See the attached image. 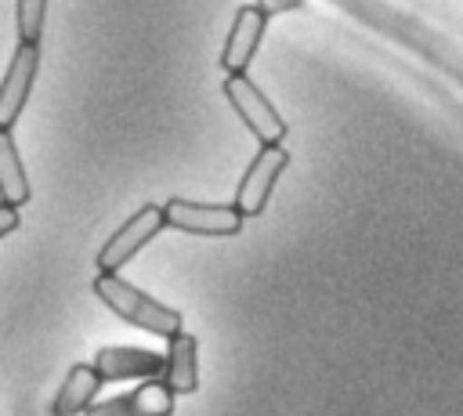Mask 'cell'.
Listing matches in <instances>:
<instances>
[{"label": "cell", "mask_w": 463, "mask_h": 416, "mask_svg": "<svg viewBox=\"0 0 463 416\" xmlns=\"http://www.w3.org/2000/svg\"><path fill=\"white\" fill-rule=\"evenodd\" d=\"M268 11L257 7V4H246L235 11L232 25H228V36H224V47H221V58H217V69L224 76H242L257 51H260V40H264V29H268Z\"/></svg>", "instance_id": "7"}, {"label": "cell", "mask_w": 463, "mask_h": 416, "mask_svg": "<svg viewBox=\"0 0 463 416\" xmlns=\"http://www.w3.org/2000/svg\"><path fill=\"white\" fill-rule=\"evenodd\" d=\"M18 224H22V217H18V206H7V203H0V239H4V235H11Z\"/></svg>", "instance_id": "16"}, {"label": "cell", "mask_w": 463, "mask_h": 416, "mask_svg": "<svg viewBox=\"0 0 463 416\" xmlns=\"http://www.w3.org/2000/svg\"><path fill=\"white\" fill-rule=\"evenodd\" d=\"M90 365L98 369V376L105 383L109 380H156L166 369V355H156L148 347H123V344H116V347H98Z\"/></svg>", "instance_id": "9"}, {"label": "cell", "mask_w": 463, "mask_h": 416, "mask_svg": "<svg viewBox=\"0 0 463 416\" xmlns=\"http://www.w3.org/2000/svg\"><path fill=\"white\" fill-rule=\"evenodd\" d=\"M329 4L340 7V11H347L351 18H358L362 25L383 33L387 40L409 47L416 58H423V61H430L434 69L449 72L456 83H463V47L452 43L449 36H441L438 29H430V25L416 22V18H409L405 11H398V7H391V4H383V0H329Z\"/></svg>", "instance_id": "1"}, {"label": "cell", "mask_w": 463, "mask_h": 416, "mask_svg": "<svg viewBox=\"0 0 463 416\" xmlns=\"http://www.w3.org/2000/svg\"><path fill=\"white\" fill-rule=\"evenodd\" d=\"M163 221L166 228L188 232V235H210V239H228L242 232V213L235 203H195V199H166L163 203Z\"/></svg>", "instance_id": "4"}, {"label": "cell", "mask_w": 463, "mask_h": 416, "mask_svg": "<svg viewBox=\"0 0 463 416\" xmlns=\"http://www.w3.org/2000/svg\"><path fill=\"white\" fill-rule=\"evenodd\" d=\"M166 369H163V383L174 391V394H192L199 387V340L181 329L177 336L166 340Z\"/></svg>", "instance_id": "11"}, {"label": "cell", "mask_w": 463, "mask_h": 416, "mask_svg": "<svg viewBox=\"0 0 463 416\" xmlns=\"http://www.w3.org/2000/svg\"><path fill=\"white\" fill-rule=\"evenodd\" d=\"M170 412H174V391L156 376V380H141L130 394L94 402L83 416H170Z\"/></svg>", "instance_id": "10"}, {"label": "cell", "mask_w": 463, "mask_h": 416, "mask_svg": "<svg viewBox=\"0 0 463 416\" xmlns=\"http://www.w3.org/2000/svg\"><path fill=\"white\" fill-rule=\"evenodd\" d=\"M94 297H101V304L109 311H116L123 322L152 333V336H177L184 329V315L177 307H166L159 304L156 297H148L145 289L130 286L127 279H119V271H98L94 279Z\"/></svg>", "instance_id": "2"}, {"label": "cell", "mask_w": 463, "mask_h": 416, "mask_svg": "<svg viewBox=\"0 0 463 416\" xmlns=\"http://www.w3.org/2000/svg\"><path fill=\"white\" fill-rule=\"evenodd\" d=\"M40 43H14V54L7 61V72L0 80V130H11L22 112H25V101H29V90L40 76Z\"/></svg>", "instance_id": "8"}, {"label": "cell", "mask_w": 463, "mask_h": 416, "mask_svg": "<svg viewBox=\"0 0 463 416\" xmlns=\"http://www.w3.org/2000/svg\"><path fill=\"white\" fill-rule=\"evenodd\" d=\"M307 0H257V7H264L271 18L275 14H289V11H300Z\"/></svg>", "instance_id": "15"}, {"label": "cell", "mask_w": 463, "mask_h": 416, "mask_svg": "<svg viewBox=\"0 0 463 416\" xmlns=\"http://www.w3.org/2000/svg\"><path fill=\"white\" fill-rule=\"evenodd\" d=\"M101 383H105V380L98 376L94 365H72V369L65 373V380H61L54 402H51V416H80V412H87V409L94 405Z\"/></svg>", "instance_id": "12"}, {"label": "cell", "mask_w": 463, "mask_h": 416, "mask_svg": "<svg viewBox=\"0 0 463 416\" xmlns=\"http://www.w3.org/2000/svg\"><path fill=\"white\" fill-rule=\"evenodd\" d=\"M29 195H33V188H29V174H25V163L18 156L14 134L0 130V203L25 206Z\"/></svg>", "instance_id": "13"}, {"label": "cell", "mask_w": 463, "mask_h": 416, "mask_svg": "<svg viewBox=\"0 0 463 416\" xmlns=\"http://www.w3.org/2000/svg\"><path fill=\"white\" fill-rule=\"evenodd\" d=\"M166 228L163 221V206L159 203H145L141 210H134L98 250V271H119L123 264H130L159 232Z\"/></svg>", "instance_id": "5"}, {"label": "cell", "mask_w": 463, "mask_h": 416, "mask_svg": "<svg viewBox=\"0 0 463 416\" xmlns=\"http://www.w3.org/2000/svg\"><path fill=\"white\" fill-rule=\"evenodd\" d=\"M47 22V0H14V33L22 43H40Z\"/></svg>", "instance_id": "14"}, {"label": "cell", "mask_w": 463, "mask_h": 416, "mask_svg": "<svg viewBox=\"0 0 463 416\" xmlns=\"http://www.w3.org/2000/svg\"><path fill=\"white\" fill-rule=\"evenodd\" d=\"M221 90H224L232 112L246 123V130H250L260 145H282V137H286L289 127H286L282 112L275 109V101L250 80V72H242V76H224Z\"/></svg>", "instance_id": "3"}, {"label": "cell", "mask_w": 463, "mask_h": 416, "mask_svg": "<svg viewBox=\"0 0 463 416\" xmlns=\"http://www.w3.org/2000/svg\"><path fill=\"white\" fill-rule=\"evenodd\" d=\"M289 166V152L282 145H260V152L246 163L242 177H239V188H235V210L242 217H260L271 192H275V181L282 177V170Z\"/></svg>", "instance_id": "6"}]
</instances>
